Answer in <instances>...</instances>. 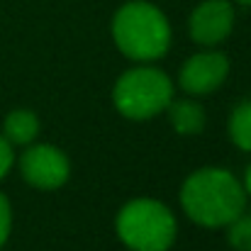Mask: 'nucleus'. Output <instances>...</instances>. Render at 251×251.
Listing matches in <instances>:
<instances>
[{
	"instance_id": "0eeeda50",
	"label": "nucleus",
	"mask_w": 251,
	"mask_h": 251,
	"mask_svg": "<svg viewBox=\"0 0 251 251\" xmlns=\"http://www.w3.org/2000/svg\"><path fill=\"white\" fill-rule=\"evenodd\" d=\"M234 27V7L227 0H205L190 15V37L198 44L212 47L225 42Z\"/></svg>"
},
{
	"instance_id": "1a4fd4ad",
	"label": "nucleus",
	"mask_w": 251,
	"mask_h": 251,
	"mask_svg": "<svg viewBox=\"0 0 251 251\" xmlns=\"http://www.w3.org/2000/svg\"><path fill=\"white\" fill-rule=\"evenodd\" d=\"M39 134V117L32 110H12L2 122V137L10 144H32Z\"/></svg>"
},
{
	"instance_id": "39448f33",
	"label": "nucleus",
	"mask_w": 251,
	"mask_h": 251,
	"mask_svg": "<svg viewBox=\"0 0 251 251\" xmlns=\"http://www.w3.org/2000/svg\"><path fill=\"white\" fill-rule=\"evenodd\" d=\"M22 178L39 190H56L61 188L69 176L71 164L69 156L54 144H32L20 159Z\"/></svg>"
},
{
	"instance_id": "423d86ee",
	"label": "nucleus",
	"mask_w": 251,
	"mask_h": 251,
	"mask_svg": "<svg viewBox=\"0 0 251 251\" xmlns=\"http://www.w3.org/2000/svg\"><path fill=\"white\" fill-rule=\"evenodd\" d=\"M229 76V59L222 51L193 54L178 74V83L190 95H210Z\"/></svg>"
},
{
	"instance_id": "9b49d317",
	"label": "nucleus",
	"mask_w": 251,
	"mask_h": 251,
	"mask_svg": "<svg viewBox=\"0 0 251 251\" xmlns=\"http://www.w3.org/2000/svg\"><path fill=\"white\" fill-rule=\"evenodd\" d=\"M229 227V244L237 251H251V215L242 212L234 222L227 225Z\"/></svg>"
},
{
	"instance_id": "4468645a",
	"label": "nucleus",
	"mask_w": 251,
	"mask_h": 251,
	"mask_svg": "<svg viewBox=\"0 0 251 251\" xmlns=\"http://www.w3.org/2000/svg\"><path fill=\"white\" fill-rule=\"evenodd\" d=\"M242 185H244L247 195H251V166L247 168V176H244V183H242Z\"/></svg>"
},
{
	"instance_id": "2eb2a0df",
	"label": "nucleus",
	"mask_w": 251,
	"mask_h": 251,
	"mask_svg": "<svg viewBox=\"0 0 251 251\" xmlns=\"http://www.w3.org/2000/svg\"><path fill=\"white\" fill-rule=\"evenodd\" d=\"M239 2H244V5H251V0H239Z\"/></svg>"
},
{
	"instance_id": "f03ea898",
	"label": "nucleus",
	"mask_w": 251,
	"mask_h": 251,
	"mask_svg": "<svg viewBox=\"0 0 251 251\" xmlns=\"http://www.w3.org/2000/svg\"><path fill=\"white\" fill-rule=\"evenodd\" d=\"M112 37L127 59L154 61L161 59L171 47V25L156 5L147 0H132L115 12Z\"/></svg>"
},
{
	"instance_id": "9d476101",
	"label": "nucleus",
	"mask_w": 251,
	"mask_h": 251,
	"mask_svg": "<svg viewBox=\"0 0 251 251\" xmlns=\"http://www.w3.org/2000/svg\"><path fill=\"white\" fill-rule=\"evenodd\" d=\"M229 137L242 151H251V98L234 107L229 117Z\"/></svg>"
},
{
	"instance_id": "7ed1b4c3",
	"label": "nucleus",
	"mask_w": 251,
	"mask_h": 251,
	"mask_svg": "<svg viewBox=\"0 0 251 251\" xmlns=\"http://www.w3.org/2000/svg\"><path fill=\"white\" fill-rule=\"evenodd\" d=\"M115 229L120 242L132 251H168L176 242V217L164 202L137 198L120 207Z\"/></svg>"
},
{
	"instance_id": "6e6552de",
	"label": "nucleus",
	"mask_w": 251,
	"mask_h": 251,
	"mask_svg": "<svg viewBox=\"0 0 251 251\" xmlns=\"http://www.w3.org/2000/svg\"><path fill=\"white\" fill-rule=\"evenodd\" d=\"M168 120L178 134H200L205 127V110L195 100H171L168 102Z\"/></svg>"
},
{
	"instance_id": "f257e3e1",
	"label": "nucleus",
	"mask_w": 251,
	"mask_h": 251,
	"mask_svg": "<svg viewBox=\"0 0 251 251\" xmlns=\"http://www.w3.org/2000/svg\"><path fill=\"white\" fill-rule=\"evenodd\" d=\"M180 207L200 227H227L247 210V190L227 168H198L180 185Z\"/></svg>"
},
{
	"instance_id": "f8f14e48",
	"label": "nucleus",
	"mask_w": 251,
	"mask_h": 251,
	"mask_svg": "<svg viewBox=\"0 0 251 251\" xmlns=\"http://www.w3.org/2000/svg\"><path fill=\"white\" fill-rule=\"evenodd\" d=\"M10 225H12L10 202H7V198L0 193V247L5 244V239H7V234H10Z\"/></svg>"
},
{
	"instance_id": "20e7f679",
	"label": "nucleus",
	"mask_w": 251,
	"mask_h": 251,
	"mask_svg": "<svg viewBox=\"0 0 251 251\" xmlns=\"http://www.w3.org/2000/svg\"><path fill=\"white\" fill-rule=\"evenodd\" d=\"M173 100V83L164 71L137 66L125 71L112 88V102L127 120H149L164 112Z\"/></svg>"
},
{
	"instance_id": "ddd939ff",
	"label": "nucleus",
	"mask_w": 251,
	"mask_h": 251,
	"mask_svg": "<svg viewBox=\"0 0 251 251\" xmlns=\"http://www.w3.org/2000/svg\"><path fill=\"white\" fill-rule=\"evenodd\" d=\"M12 168V144L0 134V178Z\"/></svg>"
}]
</instances>
